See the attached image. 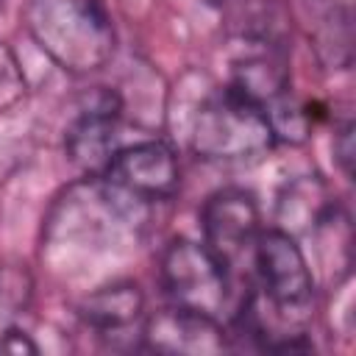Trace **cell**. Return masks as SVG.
Instances as JSON below:
<instances>
[{
    "mask_svg": "<svg viewBox=\"0 0 356 356\" xmlns=\"http://www.w3.org/2000/svg\"><path fill=\"white\" fill-rule=\"evenodd\" d=\"M25 25L39 50L72 75L97 72L114 56V28L103 0H28Z\"/></svg>",
    "mask_w": 356,
    "mask_h": 356,
    "instance_id": "6da1fadb",
    "label": "cell"
},
{
    "mask_svg": "<svg viewBox=\"0 0 356 356\" xmlns=\"http://www.w3.org/2000/svg\"><path fill=\"white\" fill-rule=\"evenodd\" d=\"M189 142L209 161H248L267 153L275 145V134L264 106L228 86L200 106Z\"/></svg>",
    "mask_w": 356,
    "mask_h": 356,
    "instance_id": "7a4b0ae2",
    "label": "cell"
},
{
    "mask_svg": "<svg viewBox=\"0 0 356 356\" xmlns=\"http://www.w3.org/2000/svg\"><path fill=\"white\" fill-rule=\"evenodd\" d=\"M228 267L206 248L175 239L161 256V286L175 309L220 317L228 303Z\"/></svg>",
    "mask_w": 356,
    "mask_h": 356,
    "instance_id": "3957f363",
    "label": "cell"
},
{
    "mask_svg": "<svg viewBox=\"0 0 356 356\" xmlns=\"http://www.w3.org/2000/svg\"><path fill=\"white\" fill-rule=\"evenodd\" d=\"M253 259L270 306L284 317L303 320L314 300V275L295 236L281 228L261 231L253 242Z\"/></svg>",
    "mask_w": 356,
    "mask_h": 356,
    "instance_id": "277c9868",
    "label": "cell"
},
{
    "mask_svg": "<svg viewBox=\"0 0 356 356\" xmlns=\"http://www.w3.org/2000/svg\"><path fill=\"white\" fill-rule=\"evenodd\" d=\"M103 184L128 206L164 200L178 186V161L164 142H139L120 147L100 175Z\"/></svg>",
    "mask_w": 356,
    "mask_h": 356,
    "instance_id": "5b68a950",
    "label": "cell"
},
{
    "mask_svg": "<svg viewBox=\"0 0 356 356\" xmlns=\"http://www.w3.org/2000/svg\"><path fill=\"white\" fill-rule=\"evenodd\" d=\"M203 242L206 248L231 267L242 253H248L259 236V209L250 192L245 189H220L214 192L203 211Z\"/></svg>",
    "mask_w": 356,
    "mask_h": 356,
    "instance_id": "8992f818",
    "label": "cell"
},
{
    "mask_svg": "<svg viewBox=\"0 0 356 356\" xmlns=\"http://www.w3.org/2000/svg\"><path fill=\"white\" fill-rule=\"evenodd\" d=\"M117 120H120V97L111 92H97L89 106L67 128V156L83 172L103 175L117 147Z\"/></svg>",
    "mask_w": 356,
    "mask_h": 356,
    "instance_id": "52a82bcc",
    "label": "cell"
},
{
    "mask_svg": "<svg viewBox=\"0 0 356 356\" xmlns=\"http://www.w3.org/2000/svg\"><path fill=\"white\" fill-rule=\"evenodd\" d=\"M225 331L217 317L186 309H167L145 320L142 339L150 350L161 353H220L225 350Z\"/></svg>",
    "mask_w": 356,
    "mask_h": 356,
    "instance_id": "ba28073f",
    "label": "cell"
},
{
    "mask_svg": "<svg viewBox=\"0 0 356 356\" xmlns=\"http://www.w3.org/2000/svg\"><path fill=\"white\" fill-rule=\"evenodd\" d=\"M83 320L86 325L108 339H134L142 337L145 328V298L136 284H111L97 292H92L83 303Z\"/></svg>",
    "mask_w": 356,
    "mask_h": 356,
    "instance_id": "9c48e42d",
    "label": "cell"
},
{
    "mask_svg": "<svg viewBox=\"0 0 356 356\" xmlns=\"http://www.w3.org/2000/svg\"><path fill=\"white\" fill-rule=\"evenodd\" d=\"M337 209L320 178H298L278 200V228L286 234H314Z\"/></svg>",
    "mask_w": 356,
    "mask_h": 356,
    "instance_id": "30bf717a",
    "label": "cell"
},
{
    "mask_svg": "<svg viewBox=\"0 0 356 356\" xmlns=\"http://www.w3.org/2000/svg\"><path fill=\"white\" fill-rule=\"evenodd\" d=\"M31 298V278L25 264H0V323L25 309Z\"/></svg>",
    "mask_w": 356,
    "mask_h": 356,
    "instance_id": "8fae6325",
    "label": "cell"
},
{
    "mask_svg": "<svg viewBox=\"0 0 356 356\" xmlns=\"http://www.w3.org/2000/svg\"><path fill=\"white\" fill-rule=\"evenodd\" d=\"M25 97V75L17 56L0 42V111H8Z\"/></svg>",
    "mask_w": 356,
    "mask_h": 356,
    "instance_id": "7c38bea8",
    "label": "cell"
},
{
    "mask_svg": "<svg viewBox=\"0 0 356 356\" xmlns=\"http://www.w3.org/2000/svg\"><path fill=\"white\" fill-rule=\"evenodd\" d=\"M334 156H337L342 172L350 175V172H353V125H350V122H345V125L334 134Z\"/></svg>",
    "mask_w": 356,
    "mask_h": 356,
    "instance_id": "4fadbf2b",
    "label": "cell"
},
{
    "mask_svg": "<svg viewBox=\"0 0 356 356\" xmlns=\"http://www.w3.org/2000/svg\"><path fill=\"white\" fill-rule=\"evenodd\" d=\"M0 350H11V353H22V350H28V353H36V345H33L22 331H17V328H6V331L0 334Z\"/></svg>",
    "mask_w": 356,
    "mask_h": 356,
    "instance_id": "5bb4252c",
    "label": "cell"
},
{
    "mask_svg": "<svg viewBox=\"0 0 356 356\" xmlns=\"http://www.w3.org/2000/svg\"><path fill=\"white\" fill-rule=\"evenodd\" d=\"M206 3H225V0H206Z\"/></svg>",
    "mask_w": 356,
    "mask_h": 356,
    "instance_id": "9a60e30c",
    "label": "cell"
},
{
    "mask_svg": "<svg viewBox=\"0 0 356 356\" xmlns=\"http://www.w3.org/2000/svg\"><path fill=\"white\" fill-rule=\"evenodd\" d=\"M0 8H3V0H0Z\"/></svg>",
    "mask_w": 356,
    "mask_h": 356,
    "instance_id": "2e32d148",
    "label": "cell"
}]
</instances>
